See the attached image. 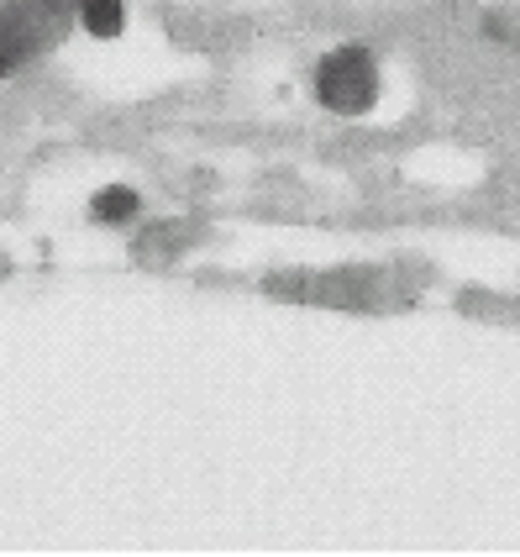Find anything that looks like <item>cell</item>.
Listing matches in <instances>:
<instances>
[{
  "label": "cell",
  "mask_w": 520,
  "mask_h": 557,
  "mask_svg": "<svg viewBox=\"0 0 520 557\" xmlns=\"http://www.w3.org/2000/svg\"><path fill=\"white\" fill-rule=\"evenodd\" d=\"M315 95H321L326 111L358 116V111L373 106V95H379V69H373V59H368L363 48H337V53H326L321 69H315Z\"/></svg>",
  "instance_id": "cell-1"
},
{
  "label": "cell",
  "mask_w": 520,
  "mask_h": 557,
  "mask_svg": "<svg viewBox=\"0 0 520 557\" xmlns=\"http://www.w3.org/2000/svg\"><path fill=\"white\" fill-rule=\"evenodd\" d=\"M79 22L95 37H116L122 32V0H79Z\"/></svg>",
  "instance_id": "cell-2"
},
{
  "label": "cell",
  "mask_w": 520,
  "mask_h": 557,
  "mask_svg": "<svg viewBox=\"0 0 520 557\" xmlns=\"http://www.w3.org/2000/svg\"><path fill=\"white\" fill-rule=\"evenodd\" d=\"M95 216L100 221L137 216V195H132V189H100V195H95Z\"/></svg>",
  "instance_id": "cell-3"
}]
</instances>
